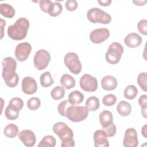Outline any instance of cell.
<instances>
[{
	"mask_svg": "<svg viewBox=\"0 0 147 147\" xmlns=\"http://www.w3.org/2000/svg\"><path fill=\"white\" fill-rule=\"evenodd\" d=\"M2 76L5 84L11 88L16 87L18 83L19 76L16 72L17 62L11 57H6L2 60Z\"/></svg>",
	"mask_w": 147,
	"mask_h": 147,
	"instance_id": "6da1fadb",
	"label": "cell"
},
{
	"mask_svg": "<svg viewBox=\"0 0 147 147\" xmlns=\"http://www.w3.org/2000/svg\"><path fill=\"white\" fill-rule=\"evenodd\" d=\"M53 131L61 141V146L62 147H72L75 146L73 131L65 123L63 122L55 123L53 126Z\"/></svg>",
	"mask_w": 147,
	"mask_h": 147,
	"instance_id": "7a4b0ae2",
	"label": "cell"
},
{
	"mask_svg": "<svg viewBox=\"0 0 147 147\" xmlns=\"http://www.w3.org/2000/svg\"><path fill=\"white\" fill-rule=\"evenodd\" d=\"M29 28V21L24 17L18 18L14 24L7 28L8 36L14 40H21L27 35Z\"/></svg>",
	"mask_w": 147,
	"mask_h": 147,
	"instance_id": "3957f363",
	"label": "cell"
},
{
	"mask_svg": "<svg viewBox=\"0 0 147 147\" xmlns=\"http://www.w3.org/2000/svg\"><path fill=\"white\" fill-rule=\"evenodd\" d=\"M89 110L86 106H76L71 105L67 109L66 116L67 118L74 122H79L86 119Z\"/></svg>",
	"mask_w": 147,
	"mask_h": 147,
	"instance_id": "277c9868",
	"label": "cell"
},
{
	"mask_svg": "<svg viewBox=\"0 0 147 147\" xmlns=\"http://www.w3.org/2000/svg\"><path fill=\"white\" fill-rule=\"evenodd\" d=\"M87 18L92 23L109 24L111 21V17L107 13L98 7H93L88 10Z\"/></svg>",
	"mask_w": 147,
	"mask_h": 147,
	"instance_id": "5b68a950",
	"label": "cell"
},
{
	"mask_svg": "<svg viewBox=\"0 0 147 147\" xmlns=\"http://www.w3.org/2000/svg\"><path fill=\"white\" fill-rule=\"evenodd\" d=\"M123 52V48L122 45L118 42H114L110 45L106 53V60L110 64H117L120 61Z\"/></svg>",
	"mask_w": 147,
	"mask_h": 147,
	"instance_id": "8992f818",
	"label": "cell"
},
{
	"mask_svg": "<svg viewBox=\"0 0 147 147\" xmlns=\"http://www.w3.org/2000/svg\"><path fill=\"white\" fill-rule=\"evenodd\" d=\"M64 62L71 73L78 75L81 72L82 64L76 53L72 52L67 53L64 56Z\"/></svg>",
	"mask_w": 147,
	"mask_h": 147,
	"instance_id": "52a82bcc",
	"label": "cell"
},
{
	"mask_svg": "<svg viewBox=\"0 0 147 147\" xmlns=\"http://www.w3.org/2000/svg\"><path fill=\"white\" fill-rule=\"evenodd\" d=\"M51 61V55L49 52L45 49H39L34 56L33 64L38 70L45 69Z\"/></svg>",
	"mask_w": 147,
	"mask_h": 147,
	"instance_id": "ba28073f",
	"label": "cell"
},
{
	"mask_svg": "<svg viewBox=\"0 0 147 147\" xmlns=\"http://www.w3.org/2000/svg\"><path fill=\"white\" fill-rule=\"evenodd\" d=\"M80 88L87 92H94L98 88V81L96 78L89 75L84 74L80 79Z\"/></svg>",
	"mask_w": 147,
	"mask_h": 147,
	"instance_id": "9c48e42d",
	"label": "cell"
},
{
	"mask_svg": "<svg viewBox=\"0 0 147 147\" xmlns=\"http://www.w3.org/2000/svg\"><path fill=\"white\" fill-rule=\"evenodd\" d=\"M32 51L31 45L27 42L18 44L15 49V57L19 61H24L29 57Z\"/></svg>",
	"mask_w": 147,
	"mask_h": 147,
	"instance_id": "30bf717a",
	"label": "cell"
},
{
	"mask_svg": "<svg viewBox=\"0 0 147 147\" xmlns=\"http://www.w3.org/2000/svg\"><path fill=\"white\" fill-rule=\"evenodd\" d=\"M110 32L107 28H98L93 30L90 34V40L94 44H100L107 40Z\"/></svg>",
	"mask_w": 147,
	"mask_h": 147,
	"instance_id": "8fae6325",
	"label": "cell"
},
{
	"mask_svg": "<svg viewBox=\"0 0 147 147\" xmlns=\"http://www.w3.org/2000/svg\"><path fill=\"white\" fill-rule=\"evenodd\" d=\"M138 144V140L136 130L132 127L126 129L123 140V146L126 147H136Z\"/></svg>",
	"mask_w": 147,
	"mask_h": 147,
	"instance_id": "7c38bea8",
	"label": "cell"
},
{
	"mask_svg": "<svg viewBox=\"0 0 147 147\" xmlns=\"http://www.w3.org/2000/svg\"><path fill=\"white\" fill-rule=\"evenodd\" d=\"M21 87L23 92L28 95L34 94L37 90L36 81L30 76H26L22 79Z\"/></svg>",
	"mask_w": 147,
	"mask_h": 147,
	"instance_id": "4fadbf2b",
	"label": "cell"
},
{
	"mask_svg": "<svg viewBox=\"0 0 147 147\" xmlns=\"http://www.w3.org/2000/svg\"><path fill=\"white\" fill-rule=\"evenodd\" d=\"M18 137L24 145L28 147L33 146L36 141V137L34 132L29 129L21 131L18 134Z\"/></svg>",
	"mask_w": 147,
	"mask_h": 147,
	"instance_id": "5bb4252c",
	"label": "cell"
},
{
	"mask_svg": "<svg viewBox=\"0 0 147 147\" xmlns=\"http://www.w3.org/2000/svg\"><path fill=\"white\" fill-rule=\"evenodd\" d=\"M95 147H109V142L105 131L102 129L96 130L93 135Z\"/></svg>",
	"mask_w": 147,
	"mask_h": 147,
	"instance_id": "9a60e30c",
	"label": "cell"
},
{
	"mask_svg": "<svg viewBox=\"0 0 147 147\" xmlns=\"http://www.w3.org/2000/svg\"><path fill=\"white\" fill-rule=\"evenodd\" d=\"M21 109L20 107L10 101L5 110V115L9 120H15L18 117L20 111Z\"/></svg>",
	"mask_w": 147,
	"mask_h": 147,
	"instance_id": "2e32d148",
	"label": "cell"
},
{
	"mask_svg": "<svg viewBox=\"0 0 147 147\" xmlns=\"http://www.w3.org/2000/svg\"><path fill=\"white\" fill-rule=\"evenodd\" d=\"M124 42L128 47L134 48L138 47L141 45L142 42V38L139 34L136 33H131L125 37Z\"/></svg>",
	"mask_w": 147,
	"mask_h": 147,
	"instance_id": "e0dca14e",
	"label": "cell"
},
{
	"mask_svg": "<svg viewBox=\"0 0 147 147\" xmlns=\"http://www.w3.org/2000/svg\"><path fill=\"white\" fill-rule=\"evenodd\" d=\"M118 82L115 77L111 75L104 76L101 80V86L106 91L114 90L117 86Z\"/></svg>",
	"mask_w": 147,
	"mask_h": 147,
	"instance_id": "ac0fdd59",
	"label": "cell"
},
{
	"mask_svg": "<svg viewBox=\"0 0 147 147\" xmlns=\"http://www.w3.org/2000/svg\"><path fill=\"white\" fill-rule=\"evenodd\" d=\"M99 122L102 128H106L113 123V114L109 110H103L99 114Z\"/></svg>",
	"mask_w": 147,
	"mask_h": 147,
	"instance_id": "d6986e66",
	"label": "cell"
},
{
	"mask_svg": "<svg viewBox=\"0 0 147 147\" xmlns=\"http://www.w3.org/2000/svg\"><path fill=\"white\" fill-rule=\"evenodd\" d=\"M117 110L121 116L126 117L131 113V106L129 103L125 100H122L117 105Z\"/></svg>",
	"mask_w": 147,
	"mask_h": 147,
	"instance_id": "ffe728a7",
	"label": "cell"
},
{
	"mask_svg": "<svg viewBox=\"0 0 147 147\" xmlns=\"http://www.w3.org/2000/svg\"><path fill=\"white\" fill-rule=\"evenodd\" d=\"M84 95L78 90L72 91L68 95L69 102L72 105H78L81 103L84 100Z\"/></svg>",
	"mask_w": 147,
	"mask_h": 147,
	"instance_id": "44dd1931",
	"label": "cell"
},
{
	"mask_svg": "<svg viewBox=\"0 0 147 147\" xmlns=\"http://www.w3.org/2000/svg\"><path fill=\"white\" fill-rule=\"evenodd\" d=\"M0 13L5 17L11 18L15 15V10L10 5L4 3L0 5Z\"/></svg>",
	"mask_w": 147,
	"mask_h": 147,
	"instance_id": "7402d4cb",
	"label": "cell"
},
{
	"mask_svg": "<svg viewBox=\"0 0 147 147\" xmlns=\"http://www.w3.org/2000/svg\"><path fill=\"white\" fill-rule=\"evenodd\" d=\"M61 84L66 89L69 90L75 86L76 82L75 79L69 74H64L60 79Z\"/></svg>",
	"mask_w": 147,
	"mask_h": 147,
	"instance_id": "603a6c76",
	"label": "cell"
},
{
	"mask_svg": "<svg viewBox=\"0 0 147 147\" xmlns=\"http://www.w3.org/2000/svg\"><path fill=\"white\" fill-rule=\"evenodd\" d=\"M4 134L9 138L16 137L19 133V130L17 125L14 123L8 124L3 130Z\"/></svg>",
	"mask_w": 147,
	"mask_h": 147,
	"instance_id": "cb8c5ba5",
	"label": "cell"
},
{
	"mask_svg": "<svg viewBox=\"0 0 147 147\" xmlns=\"http://www.w3.org/2000/svg\"><path fill=\"white\" fill-rule=\"evenodd\" d=\"M40 81L41 86L43 87H48L52 86L54 83L53 79L49 71H46L41 75Z\"/></svg>",
	"mask_w": 147,
	"mask_h": 147,
	"instance_id": "d4e9b609",
	"label": "cell"
},
{
	"mask_svg": "<svg viewBox=\"0 0 147 147\" xmlns=\"http://www.w3.org/2000/svg\"><path fill=\"white\" fill-rule=\"evenodd\" d=\"M85 105L89 111H95L99 107V100L96 96H91L87 99Z\"/></svg>",
	"mask_w": 147,
	"mask_h": 147,
	"instance_id": "484cf974",
	"label": "cell"
},
{
	"mask_svg": "<svg viewBox=\"0 0 147 147\" xmlns=\"http://www.w3.org/2000/svg\"><path fill=\"white\" fill-rule=\"evenodd\" d=\"M56 144L55 138L51 135L44 136L41 140L38 147H54Z\"/></svg>",
	"mask_w": 147,
	"mask_h": 147,
	"instance_id": "4316f807",
	"label": "cell"
},
{
	"mask_svg": "<svg viewBox=\"0 0 147 147\" xmlns=\"http://www.w3.org/2000/svg\"><path fill=\"white\" fill-rule=\"evenodd\" d=\"M138 94V90L134 85H129L124 90V96L129 100L134 99Z\"/></svg>",
	"mask_w": 147,
	"mask_h": 147,
	"instance_id": "83f0119b",
	"label": "cell"
},
{
	"mask_svg": "<svg viewBox=\"0 0 147 147\" xmlns=\"http://www.w3.org/2000/svg\"><path fill=\"white\" fill-rule=\"evenodd\" d=\"M63 10V6L59 2H53L48 10V13L52 17H57L59 16Z\"/></svg>",
	"mask_w": 147,
	"mask_h": 147,
	"instance_id": "f1b7e54d",
	"label": "cell"
},
{
	"mask_svg": "<svg viewBox=\"0 0 147 147\" xmlns=\"http://www.w3.org/2000/svg\"><path fill=\"white\" fill-rule=\"evenodd\" d=\"M65 92V91L63 87L58 86L52 90L51 92V96L54 100H59L64 96Z\"/></svg>",
	"mask_w": 147,
	"mask_h": 147,
	"instance_id": "f546056e",
	"label": "cell"
},
{
	"mask_svg": "<svg viewBox=\"0 0 147 147\" xmlns=\"http://www.w3.org/2000/svg\"><path fill=\"white\" fill-rule=\"evenodd\" d=\"M137 83L141 88L145 92L147 91V74L146 72H141L137 76Z\"/></svg>",
	"mask_w": 147,
	"mask_h": 147,
	"instance_id": "4dcf8cb0",
	"label": "cell"
},
{
	"mask_svg": "<svg viewBox=\"0 0 147 147\" xmlns=\"http://www.w3.org/2000/svg\"><path fill=\"white\" fill-rule=\"evenodd\" d=\"M41 105V102L39 98L33 97L30 98L27 102V107L31 110H36L38 109Z\"/></svg>",
	"mask_w": 147,
	"mask_h": 147,
	"instance_id": "1f68e13d",
	"label": "cell"
},
{
	"mask_svg": "<svg viewBox=\"0 0 147 147\" xmlns=\"http://www.w3.org/2000/svg\"><path fill=\"white\" fill-rule=\"evenodd\" d=\"M117 102V97L115 95L112 94H107L103 96L102 99V103L106 106H112Z\"/></svg>",
	"mask_w": 147,
	"mask_h": 147,
	"instance_id": "d6a6232c",
	"label": "cell"
},
{
	"mask_svg": "<svg viewBox=\"0 0 147 147\" xmlns=\"http://www.w3.org/2000/svg\"><path fill=\"white\" fill-rule=\"evenodd\" d=\"M138 103L141 107L142 115L146 118L147 114V96L146 95H141L138 99Z\"/></svg>",
	"mask_w": 147,
	"mask_h": 147,
	"instance_id": "836d02e7",
	"label": "cell"
},
{
	"mask_svg": "<svg viewBox=\"0 0 147 147\" xmlns=\"http://www.w3.org/2000/svg\"><path fill=\"white\" fill-rule=\"evenodd\" d=\"M72 104H71L68 100H64L60 102L57 106V111L63 117L66 116V111L67 108Z\"/></svg>",
	"mask_w": 147,
	"mask_h": 147,
	"instance_id": "e575fe53",
	"label": "cell"
},
{
	"mask_svg": "<svg viewBox=\"0 0 147 147\" xmlns=\"http://www.w3.org/2000/svg\"><path fill=\"white\" fill-rule=\"evenodd\" d=\"M137 29L139 32L143 34H147V21L146 20H142L140 21L137 24Z\"/></svg>",
	"mask_w": 147,
	"mask_h": 147,
	"instance_id": "d590c367",
	"label": "cell"
},
{
	"mask_svg": "<svg viewBox=\"0 0 147 147\" xmlns=\"http://www.w3.org/2000/svg\"><path fill=\"white\" fill-rule=\"evenodd\" d=\"M102 129L105 131L107 137H113L115 134L116 131H117L116 126H115V124H114V123H113L109 127H106V128H102Z\"/></svg>",
	"mask_w": 147,
	"mask_h": 147,
	"instance_id": "8d00e7d4",
	"label": "cell"
},
{
	"mask_svg": "<svg viewBox=\"0 0 147 147\" xmlns=\"http://www.w3.org/2000/svg\"><path fill=\"white\" fill-rule=\"evenodd\" d=\"M52 3L53 2L49 0H42L39 2V6L42 11L48 13L49 7Z\"/></svg>",
	"mask_w": 147,
	"mask_h": 147,
	"instance_id": "74e56055",
	"label": "cell"
},
{
	"mask_svg": "<svg viewBox=\"0 0 147 147\" xmlns=\"http://www.w3.org/2000/svg\"><path fill=\"white\" fill-rule=\"evenodd\" d=\"M65 6L68 11H74L78 7V2L75 0H68L65 3Z\"/></svg>",
	"mask_w": 147,
	"mask_h": 147,
	"instance_id": "f35d334b",
	"label": "cell"
},
{
	"mask_svg": "<svg viewBox=\"0 0 147 147\" xmlns=\"http://www.w3.org/2000/svg\"><path fill=\"white\" fill-rule=\"evenodd\" d=\"M111 0H106V1H98V2L99 3L100 5L103 6H109L111 3Z\"/></svg>",
	"mask_w": 147,
	"mask_h": 147,
	"instance_id": "ab89813d",
	"label": "cell"
},
{
	"mask_svg": "<svg viewBox=\"0 0 147 147\" xmlns=\"http://www.w3.org/2000/svg\"><path fill=\"white\" fill-rule=\"evenodd\" d=\"M133 2L135 3L136 5L137 6H142L144 5V4L146 2V1H133Z\"/></svg>",
	"mask_w": 147,
	"mask_h": 147,
	"instance_id": "60d3db41",
	"label": "cell"
},
{
	"mask_svg": "<svg viewBox=\"0 0 147 147\" xmlns=\"http://www.w3.org/2000/svg\"><path fill=\"white\" fill-rule=\"evenodd\" d=\"M141 133H142V134L143 135V136H144L145 138H147V137H146V124H145V125L142 127Z\"/></svg>",
	"mask_w": 147,
	"mask_h": 147,
	"instance_id": "b9f144b4",
	"label": "cell"
},
{
	"mask_svg": "<svg viewBox=\"0 0 147 147\" xmlns=\"http://www.w3.org/2000/svg\"><path fill=\"white\" fill-rule=\"evenodd\" d=\"M1 28H2V30H1V32H2V35H1V38H2L3 37V26H5L6 25V21H4L2 18H1Z\"/></svg>",
	"mask_w": 147,
	"mask_h": 147,
	"instance_id": "7bdbcfd3",
	"label": "cell"
}]
</instances>
